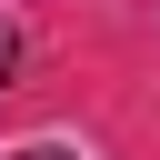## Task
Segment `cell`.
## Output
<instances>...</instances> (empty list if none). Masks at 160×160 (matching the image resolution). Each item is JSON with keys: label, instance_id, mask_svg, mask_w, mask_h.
<instances>
[{"label": "cell", "instance_id": "obj_1", "mask_svg": "<svg viewBox=\"0 0 160 160\" xmlns=\"http://www.w3.org/2000/svg\"><path fill=\"white\" fill-rule=\"evenodd\" d=\"M10 70H20V40H10V20H0V80H10Z\"/></svg>", "mask_w": 160, "mask_h": 160}, {"label": "cell", "instance_id": "obj_2", "mask_svg": "<svg viewBox=\"0 0 160 160\" xmlns=\"http://www.w3.org/2000/svg\"><path fill=\"white\" fill-rule=\"evenodd\" d=\"M20 160H70V150H20Z\"/></svg>", "mask_w": 160, "mask_h": 160}]
</instances>
